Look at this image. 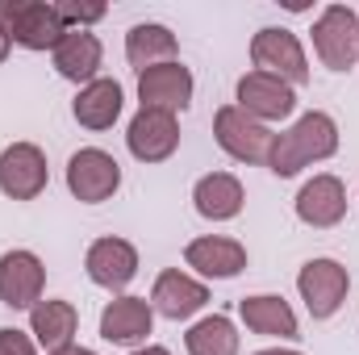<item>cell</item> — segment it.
Wrapping results in <instances>:
<instances>
[{"label": "cell", "instance_id": "6da1fadb", "mask_svg": "<svg viewBox=\"0 0 359 355\" xmlns=\"http://www.w3.org/2000/svg\"><path fill=\"white\" fill-rule=\"evenodd\" d=\"M334 151H339V126H334V117L322 113V109H309V113L297 117L292 130H284V134L271 138L268 168L276 176H297L301 168L322 163Z\"/></svg>", "mask_w": 359, "mask_h": 355}, {"label": "cell", "instance_id": "7a4b0ae2", "mask_svg": "<svg viewBox=\"0 0 359 355\" xmlns=\"http://www.w3.org/2000/svg\"><path fill=\"white\" fill-rule=\"evenodd\" d=\"M0 21L8 38L25 51H55L67 38V21L59 4L46 0H0Z\"/></svg>", "mask_w": 359, "mask_h": 355}, {"label": "cell", "instance_id": "3957f363", "mask_svg": "<svg viewBox=\"0 0 359 355\" xmlns=\"http://www.w3.org/2000/svg\"><path fill=\"white\" fill-rule=\"evenodd\" d=\"M313 51L330 72H351L359 63V17L347 4H326L313 21Z\"/></svg>", "mask_w": 359, "mask_h": 355}, {"label": "cell", "instance_id": "277c9868", "mask_svg": "<svg viewBox=\"0 0 359 355\" xmlns=\"http://www.w3.org/2000/svg\"><path fill=\"white\" fill-rule=\"evenodd\" d=\"M251 63H255V72L276 76L284 84H305L309 80V59H305L301 38L292 29H280V25H268L251 38Z\"/></svg>", "mask_w": 359, "mask_h": 355}, {"label": "cell", "instance_id": "5b68a950", "mask_svg": "<svg viewBox=\"0 0 359 355\" xmlns=\"http://www.w3.org/2000/svg\"><path fill=\"white\" fill-rule=\"evenodd\" d=\"M213 134H217V147L238 159V163H268L271 155V134L264 121L247 117L238 105H222L217 117H213Z\"/></svg>", "mask_w": 359, "mask_h": 355}, {"label": "cell", "instance_id": "8992f818", "mask_svg": "<svg viewBox=\"0 0 359 355\" xmlns=\"http://www.w3.org/2000/svg\"><path fill=\"white\" fill-rule=\"evenodd\" d=\"M347 288H351V272L339 260H309L297 276V293L318 322L339 314V305L347 301Z\"/></svg>", "mask_w": 359, "mask_h": 355}, {"label": "cell", "instance_id": "52a82bcc", "mask_svg": "<svg viewBox=\"0 0 359 355\" xmlns=\"http://www.w3.org/2000/svg\"><path fill=\"white\" fill-rule=\"evenodd\" d=\"M67 188H72L76 201L100 205V201H109L121 188V163L109 151H100V147H84L67 163Z\"/></svg>", "mask_w": 359, "mask_h": 355}, {"label": "cell", "instance_id": "ba28073f", "mask_svg": "<svg viewBox=\"0 0 359 355\" xmlns=\"http://www.w3.org/2000/svg\"><path fill=\"white\" fill-rule=\"evenodd\" d=\"M126 147L138 163H163L172 159L180 147V121L176 113L163 109H138L130 130H126Z\"/></svg>", "mask_w": 359, "mask_h": 355}, {"label": "cell", "instance_id": "9c48e42d", "mask_svg": "<svg viewBox=\"0 0 359 355\" xmlns=\"http://www.w3.org/2000/svg\"><path fill=\"white\" fill-rule=\"evenodd\" d=\"M50 180V168H46V155L34 147V142H13L4 147L0 155V192L13 196V201H34L42 196Z\"/></svg>", "mask_w": 359, "mask_h": 355}, {"label": "cell", "instance_id": "30bf717a", "mask_svg": "<svg viewBox=\"0 0 359 355\" xmlns=\"http://www.w3.org/2000/svg\"><path fill=\"white\" fill-rule=\"evenodd\" d=\"M46 288V267L34 251H4L0 255V301L8 309H34Z\"/></svg>", "mask_w": 359, "mask_h": 355}, {"label": "cell", "instance_id": "8fae6325", "mask_svg": "<svg viewBox=\"0 0 359 355\" xmlns=\"http://www.w3.org/2000/svg\"><path fill=\"white\" fill-rule=\"evenodd\" d=\"M138 100L142 109H163V113H184L192 100V72L172 59V63H155L147 72H138Z\"/></svg>", "mask_w": 359, "mask_h": 355}, {"label": "cell", "instance_id": "7c38bea8", "mask_svg": "<svg viewBox=\"0 0 359 355\" xmlns=\"http://www.w3.org/2000/svg\"><path fill=\"white\" fill-rule=\"evenodd\" d=\"M238 109L255 121H284L292 109H297V92L292 84L276 80V76H264V72H247L238 80Z\"/></svg>", "mask_w": 359, "mask_h": 355}, {"label": "cell", "instance_id": "4fadbf2b", "mask_svg": "<svg viewBox=\"0 0 359 355\" xmlns=\"http://www.w3.org/2000/svg\"><path fill=\"white\" fill-rule=\"evenodd\" d=\"M297 217L305 222V226H313V230H330V226H339L343 217H347V188H343V180L339 176H313L301 184V192H297Z\"/></svg>", "mask_w": 359, "mask_h": 355}, {"label": "cell", "instance_id": "5bb4252c", "mask_svg": "<svg viewBox=\"0 0 359 355\" xmlns=\"http://www.w3.org/2000/svg\"><path fill=\"white\" fill-rule=\"evenodd\" d=\"M151 326H155V309L147 297H117L100 309V339L104 343H117V347L147 343Z\"/></svg>", "mask_w": 359, "mask_h": 355}, {"label": "cell", "instance_id": "9a60e30c", "mask_svg": "<svg viewBox=\"0 0 359 355\" xmlns=\"http://www.w3.org/2000/svg\"><path fill=\"white\" fill-rule=\"evenodd\" d=\"M205 305H209V288H205L201 280L184 276L180 267L159 272V280H155V288H151V309H155V314H163V318H172V322H184V318H192V314L205 309Z\"/></svg>", "mask_w": 359, "mask_h": 355}, {"label": "cell", "instance_id": "2e32d148", "mask_svg": "<svg viewBox=\"0 0 359 355\" xmlns=\"http://www.w3.org/2000/svg\"><path fill=\"white\" fill-rule=\"evenodd\" d=\"M84 267H88L92 284L117 293L138 276V251L126 239H96L88 247V255H84Z\"/></svg>", "mask_w": 359, "mask_h": 355}, {"label": "cell", "instance_id": "e0dca14e", "mask_svg": "<svg viewBox=\"0 0 359 355\" xmlns=\"http://www.w3.org/2000/svg\"><path fill=\"white\" fill-rule=\"evenodd\" d=\"M184 264L196 267L201 276L209 280H234L243 267H247V247L238 239H222V234H205V239H192L184 247Z\"/></svg>", "mask_w": 359, "mask_h": 355}, {"label": "cell", "instance_id": "ac0fdd59", "mask_svg": "<svg viewBox=\"0 0 359 355\" xmlns=\"http://www.w3.org/2000/svg\"><path fill=\"white\" fill-rule=\"evenodd\" d=\"M238 318L247 322V330L255 335H268V339H301L297 330V314L284 297L276 293H259V297H243L238 301Z\"/></svg>", "mask_w": 359, "mask_h": 355}, {"label": "cell", "instance_id": "d6986e66", "mask_svg": "<svg viewBox=\"0 0 359 355\" xmlns=\"http://www.w3.org/2000/svg\"><path fill=\"white\" fill-rule=\"evenodd\" d=\"M55 55V72L72 84H92L96 72H100V38L88 29H67V38L50 51Z\"/></svg>", "mask_w": 359, "mask_h": 355}, {"label": "cell", "instance_id": "ffe728a7", "mask_svg": "<svg viewBox=\"0 0 359 355\" xmlns=\"http://www.w3.org/2000/svg\"><path fill=\"white\" fill-rule=\"evenodd\" d=\"M192 201H196V213H201V217H209V222H230V217L243 213L247 192H243L238 176H230V172H209V176L196 180Z\"/></svg>", "mask_w": 359, "mask_h": 355}, {"label": "cell", "instance_id": "44dd1931", "mask_svg": "<svg viewBox=\"0 0 359 355\" xmlns=\"http://www.w3.org/2000/svg\"><path fill=\"white\" fill-rule=\"evenodd\" d=\"M29 330H34L38 347L59 351V347H72V339L80 330V314L72 301H38L29 309Z\"/></svg>", "mask_w": 359, "mask_h": 355}, {"label": "cell", "instance_id": "7402d4cb", "mask_svg": "<svg viewBox=\"0 0 359 355\" xmlns=\"http://www.w3.org/2000/svg\"><path fill=\"white\" fill-rule=\"evenodd\" d=\"M121 84L117 80H92L80 88L76 96V105H72V113H76V121L84 126V130H109L117 117H121Z\"/></svg>", "mask_w": 359, "mask_h": 355}, {"label": "cell", "instance_id": "603a6c76", "mask_svg": "<svg viewBox=\"0 0 359 355\" xmlns=\"http://www.w3.org/2000/svg\"><path fill=\"white\" fill-rule=\"evenodd\" d=\"M126 59H130L138 72H147V67H155V63H172V59H176V34H172L168 25L142 21V25H134V29L126 34Z\"/></svg>", "mask_w": 359, "mask_h": 355}, {"label": "cell", "instance_id": "cb8c5ba5", "mask_svg": "<svg viewBox=\"0 0 359 355\" xmlns=\"http://www.w3.org/2000/svg\"><path fill=\"white\" fill-rule=\"evenodd\" d=\"M184 347L188 355H238V330L226 314H209L184 335Z\"/></svg>", "mask_w": 359, "mask_h": 355}, {"label": "cell", "instance_id": "d4e9b609", "mask_svg": "<svg viewBox=\"0 0 359 355\" xmlns=\"http://www.w3.org/2000/svg\"><path fill=\"white\" fill-rule=\"evenodd\" d=\"M0 355H38V347H34L29 335H21L13 326H0Z\"/></svg>", "mask_w": 359, "mask_h": 355}, {"label": "cell", "instance_id": "484cf974", "mask_svg": "<svg viewBox=\"0 0 359 355\" xmlns=\"http://www.w3.org/2000/svg\"><path fill=\"white\" fill-rule=\"evenodd\" d=\"M59 13H63L67 29H84V25H92V21H100V17H104V8H100V4H88V8H80V4H59Z\"/></svg>", "mask_w": 359, "mask_h": 355}, {"label": "cell", "instance_id": "4316f807", "mask_svg": "<svg viewBox=\"0 0 359 355\" xmlns=\"http://www.w3.org/2000/svg\"><path fill=\"white\" fill-rule=\"evenodd\" d=\"M8 46H13V38H8V29H4V21H0V63L8 59Z\"/></svg>", "mask_w": 359, "mask_h": 355}, {"label": "cell", "instance_id": "83f0119b", "mask_svg": "<svg viewBox=\"0 0 359 355\" xmlns=\"http://www.w3.org/2000/svg\"><path fill=\"white\" fill-rule=\"evenodd\" d=\"M46 355H96V351L80 347V343H72V347H59V351H46Z\"/></svg>", "mask_w": 359, "mask_h": 355}, {"label": "cell", "instance_id": "f1b7e54d", "mask_svg": "<svg viewBox=\"0 0 359 355\" xmlns=\"http://www.w3.org/2000/svg\"><path fill=\"white\" fill-rule=\"evenodd\" d=\"M130 355H172V351H168V347H151V343H147V347H138V351H130Z\"/></svg>", "mask_w": 359, "mask_h": 355}, {"label": "cell", "instance_id": "f546056e", "mask_svg": "<svg viewBox=\"0 0 359 355\" xmlns=\"http://www.w3.org/2000/svg\"><path fill=\"white\" fill-rule=\"evenodd\" d=\"M255 355H301V351H280V347H268V351H255Z\"/></svg>", "mask_w": 359, "mask_h": 355}]
</instances>
